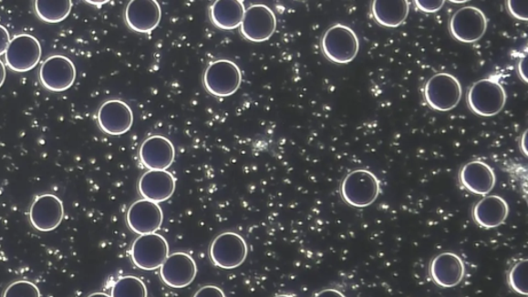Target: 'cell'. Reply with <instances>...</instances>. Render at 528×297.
Masks as SVG:
<instances>
[{
    "label": "cell",
    "mask_w": 528,
    "mask_h": 297,
    "mask_svg": "<svg viewBox=\"0 0 528 297\" xmlns=\"http://www.w3.org/2000/svg\"><path fill=\"white\" fill-rule=\"evenodd\" d=\"M525 67H526V59H525V57H523L522 59V61H520L518 70H519V75H520V77H522V79L523 80V82L527 83Z\"/></svg>",
    "instance_id": "33"
},
{
    "label": "cell",
    "mask_w": 528,
    "mask_h": 297,
    "mask_svg": "<svg viewBox=\"0 0 528 297\" xmlns=\"http://www.w3.org/2000/svg\"><path fill=\"white\" fill-rule=\"evenodd\" d=\"M4 297H41V292L33 282L17 281L5 289Z\"/></svg>",
    "instance_id": "27"
},
{
    "label": "cell",
    "mask_w": 528,
    "mask_h": 297,
    "mask_svg": "<svg viewBox=\"0 0 528 297\" xmlns=\"http://www.w3.org/2000/svg\"><path fill=\"white\" fill-rule=\"evenodd\" d=\"M321 50L334 64H350L359 52L357 35L352 28L344 25L330 26L322 36Z\"/></svg>",
    "instance_id": "2"
},
{
    "label": "cell",
    "mask_w": 528,
    "mask_h": 297,
    "mask_svg": "<svg viewBox=\"0 0 528 297\" xmlns=\"http://www.w3.org/2000/svg\"><path fill=\"white\" fill-rule=\"evenodd\" d=\"M170 255V246L159 233L144 234L133 241L131 260L136 267L144 271L161 268Z\"/></svg>",
    "instance_id": "7"
},
{
    "label": "cell",
    "mask_w": 528,
    "mask_h": 297,
    "mask_svg": "<svg viewBox=\"0 0 528 297\" xmlns=\"http://www.w3.org/2000/svg\"><path fill=\"white\" fill-rule=\"evenodd\" d=\"M73 4L69 0L66 2H42L36 0L35 9L39 17L45 22L59 23L68 17L72 11Z\"/></svg>",
    "instance_id": "24"
},
{
    "label": "cell",
    "mask_w": 528,
    "mask_h": 297,
    "mask_svg": "<svg viewBox=\"0 0 528 297\" xmlns=\"http://www.w3.org/2000/svg\"><path fill=\"white\" fill-rule=\"evenodd\" d=\"M246 7L240 0H223L210 7L212 25L223 30H233L242 25Z\"/></svg>",
    "instance_id": "22"
},
{
    "label": "cell",
    "mask_w": 528,
    "mask_h": 297,
    "mask_svg": "<svg viewBox=\"0 0 528 297\" xmlns=\"http://www.w3.org/2000/svg\"><path fill=\"white\" fill-rule=\"evenodd\" d=\"M488 20L476 6H464L457 10L449 22V30L457 42L475 44L486 34Z\"/></svg>",
    "instance_id": "6"
},
{
    "label": "cell",
    "mask_w": 528,
    "mask_h": 297,
    "mask_svg": "<svg viewBox=\"0 0 528 297\" xmlns=\"http://www.w3.org/2000/svg\"><path fill=\"white\" fill-rule=\"evenodd\" d=\"M444 4L445 3L442 2V0H439V2H430V0H417V2H415L417 9L424 13H437L442 9Z\"/></svg>",
    "instance_id": "29"
},
{
    "label": "cell",
    "mask_w": 528,
    "mask_h": 297,
    "mask_svg": "<svg viewBox=\"0 0 528 297\" xmlns=\"http://www.w3.org/2000/svg\"><path fill=\"white\" fill-rule=\"evenodd\" d=\"M274 297H295V296H291V295H286V294H282V295H277Z\"/></svg>",
    "instance_id": "36"
},
{
    "label": "cell",
    "mask_w": 528,
    "mask_h": 297,
    "mask_svg": "<svg viewBox=\"0 0 528 297\" xmlns=\"http://www.w3.org/2000/svg\"><path fill=\"white\" fill-rule=\"evenodd\" d=\"M381 185L372 171L357 169L344 179L341 186L343 200L354 208H367L379 198Z\"/></svg>",
    "instance_id": "3"
},
{
    "label": "cell",
    "mask_w": 528,
    "mask_h": 297,
    "mask_svg": "<svg viewBox=\"0 0 528 297\" xmlns=\"http://www.w3.org/2000/svg\"><path fill=\"white\" fill-rule=\"evenodd\" d=\"M509 216V206L499 195H486L472 210L475 222L484 229H495L502 225Z\"/></svg>",
    "instance_id": "21"
},
{
    "label": "cell",
    "mask_w": 528,
    "mask_h": 297,
    "mask_svg": "<svg viewBox=\"0 0 528 297\" xmlns=\"http://www.w3.org/2000/svg\"><path fill=\"white\" fill-rule=\"evenodd\" d=\"M241 33L252 43L269 41L277 29V17L271 7L265 5H254L243 15Z\"/></svg>",
    "instance_id": "9"
},
{
    "label": "cell",
    "mask_w": 528,
    "mask_h": 297,
    "mask_svg": "<svg viewBox=\"0 0 528 297\" xmlns=\"http://www.w3.org/2000/svg\"><path fill=\"white\" fill-rule=\"evenodd\" d=\"M193 297H226L224 292L217 286H204L197 291Z\"/></svg>",
    "instance_id": "30"
},
{
    "label": "cell",
    "mask_w": 528,
    "mask_h": 297,
    "mask_svg": "<svg viewBox=\"0 0 528 297\" xmlns=\"http://www.w3.org/2000/svg\"><path fill=\"white\" fill-rule=\"evenodd\" d=\"M126 219L133 232L144 236V234L156 233L161 229L163 212L159 203L140 200L132 203Z\"/></svg>",
    "instance_id": "14"
},
{
    "label": "cell",
    "mask_w": 528,
    "mask_h": 297,
    "mask_svg": "<svg viewBox=\"0 0 528 297\" xmlns=\"http://www.w3.org/2000/svg\"><path fill=\"white\" fill-rule=\"evenodd\" d=\"M243 76L238 65L228 59L211 62L203 74L204 88L216 97H228L241 87Z\"/></svg>",
    "instance_id": "4"
},
{
    "label": "cell",
    "mask_w": 528,
    "mask_h": 297,
    "mask_svg": "<svg viewBox=\"0 0 528 297\" xmlns=\"http://www.w3.org/2000/svg\"><path fill=\"white\" fill-rule=\"evenodd\" d=\"M139 190L144 200L167 201L176 190V179L168 170H148L140 179Z\"/></svg>",
    "instance_id": "19"
},
{
    "label": "cell",
    "mask_w": 528,
    "mask_h": 297,
    "mask_svg": "<svg viewBox=\"0 0 528 297\" xmlns=\"http://www.w3.org/2000/svg\"><path fill=\"white\" fill-rule=\"evenodd\" d=\"M409 13V2H374L372 14L378 25L388 27H399L408 18Z\"/></svg>",
    "instance_id": "23"
},
{
    "label": "cell",
    "mask_w": 528,
    "mask_h": 297,
    "mask_svg": "<svg viewBox=\"0 0 528 297\" xmlns=\"http://www.w3.org/2000/svg\"><path fill=\"white\" fill-rule=\"evenodd\" d=\"M424 98L435 111L449 112L461 103V84L453 75L440 73L425 84Z\"/></svg>",
    "instance_id": "5"
},
{
    "label": "cell",
    "mask_w": 528,
    "mask_h": 297,
    "mask_svg": "<svg viewBox=\"0 0 528 297\" xmlns=\"http://www.w3.org/2000/svg\"><path fill=\"white\" fill-rule=\"evenodd\" d=\"M65 217L62 201L53 194H43L31 205L29 218L38 231L50 232L58 228Z\"/></svg>",
    "instance_id": "13"
},
{
    "label": "cell",
    "mask_w": 528,
    "mask_h": 297,
    "mask_svg": "<svg viewBox=\"0 0 528 297\" xmlns=\"http://www.w3.org/2000/svg\"><path fill=\"white\" fill-rule=\"evenodd\" d=\"M460 182L471 193L486 197L495 187L496 176L484 161L472 160L461 168Z\"/></svg>",
    "instance_id": "18"
},
{
    "label": "cell",
    "mask_w": 528,
    "mask_h": 297,
    "mask_svg": "<svg viewBox=\"0 0 528 297\" xmlns=\"http://www.w3.org/2000/svg\"><path fill=\"white\" fill-rule=\"evenodd\" d=\"M162 18L161 6L155 0L130 2L125 10V21L133 31L139 34L152 33Z\"/></svg>",
    "instance_id": "17"
},
{
    "label": "cell",
    "mask_w": 528,
    "mask_h": 297,
    "mask_svg": "<svg viewBox=\"0 0 528 297\" xmlns=\"http://www.w3.org/2000/svg\"><path fill=\"white\" fill-rule=\"evenodd\" d=\"M11 43V36L9 31L3 26H0V56L3 54H5L7 48H9V45Z\"/></svg>",
    "instance_id": "31"
},
{
    "label": "cell",
    "mask_w": 528,
    "mask_h": 297,
    "mask_svg": "<svg viewBox=\"0 0 528 297\" xmlns=\"http://www.w3.org/2000/svg\"><path fill=\"white\" fill-rule=\"evenodd\" d=\"M42 46L30 35L16 36L5 52L6 65L14 72L26 73L41 61Z\"/></svg>",
    "instance_id": "10"
},
{
    "label": "cell",
    "mask_w": 528,
    "mask_h": 297,
    "mask_svg": "<svg viewBox=\"0 0 528 297\" xmlns=\"http://www.w3.org/2000/svg\"><path fill=\"white\" fill-rule=\"evenodd\" d=\"M464 272V263L454 253H442L433 258L430 275L435 283L443 288H452L461 284Z\"/></svg>",
    "instance_id": "20"
},
{
    "label": "cell",
    "mask_w": 528,
    "mask_h": 297,
    "mask_svg": "<svg viewBox=\"0 0 528 297\" xmlns=\"http://www.w3.org/2000/svg\"><path fill=\"white\" fill-rule=\"evenodd\" d=\"M175 158V147L161 136L148 138L140 148V162L149 170H168Z\"/></svg>",
    "instance_id": "16"
},
{
    "label": "cell",
    "mask_w": 528,
    "mask_h": 297,
    "mask_svg": "<svg viewBox=\"0 0 528 297\" xmlns=\"http://www.w3.org/2000/svg\"><path fill=\"white\" fill-rule=\"evenodd\" d=\"M112 297H148V291L143 281L137 277L128 276L117 281L112 288Z\"/></svg>",
    "instance_id": "25"
},
{
    "label": "cell",
    "mask_w": 528,
    "mask_h": 297,
    "mask_svg": "<svg viewBox=\"0 0 528 297\" xmlns=\"http://www.w3.org/2000/svg\"><path fill=\"white\" fill-rule=\"evenodd\" d=\"M467 103L472 113L480 117L499 115L507 103V93L494 77L479 80L468 91Z\"/></svg>",
    "instance_id": "1"
},
{
    "label": "cell",
    "mask_w": 528,
    "mask_h": 297,
    "mask_svg": "<svg viewBox=\"0 0 528 297\" xmlns=\"http://www.w3.org/2000/svg\"><path fill=\"white\" fill-rule=\"evenodd\" d=\"M87 297H112V296H109V294L104 293V292H96V293H92Z\"/></svg>",
    "instance_id": "35"
},
{
    "label": "cell",
    "mask_w": 528,
    "mask_h": 297,
    "mask_svg": "<svg viewBox=\"0 0 528 297\" xmlns=\"http://www.w3.org/2000/svg\"><path fill=\"white\" fill-rule=\"evenodd\" d=\"M315 297H346L342 292L336 291V289H326V291H322Z\"/></svg>",
    "instance_id": "32"
},
{
    "label": "cell",
    "mask_w": 528,
    "mask_h": 297,
    "mask_svg": "<svg viewBox=\"0 0 528 297\" xmlns=\"http://www.w3.org/2000/svg\"><path fill=\"white\" fill-rule=\"evenodd\" d=\"M507 9L512 15L517 20L527 21L528 4L527 2H507Z\"/></svg>",
    "instance_id": "28"
},
{
    "label": "cell",
    "mask_w": 528,
    "mask_h": 297,
    "mask_svg": "<svg viewBox=\"0 0 528 297\" xmlns=\"http://www.w3.org/2000/svg\"><path fill=\"white\" fill-rule=\"evenodd\" d=\"M196 273L197 268L193 258L182 252L169 255L160 268L163 282L176 289L191 285L196 278Z\"/></svg>",
    "instance_id": "15"
},
{
    "label": "cell",
    "mask_w": 528,
    "mask_h": 297,
    "mask_svg": "<svg viewBox=\"0 0 528 297\" xmlns=\"http://www.w3.org/2000/svg\"><path fill=\"white\" fill-rule=\"evenodd\" d=\"M5 77H6V69L4 65V62L0 60V88L3 87V85L5 81Z\"/></svg>",
    "instance_id": "34"
},
{
    "label": "cell",
    "mask_w": 528,
    "mask_h": 297,
    "mask_svg": "<svg viewBox=\"0 0 528 297\" xmlns=\"http://www.w3.org/2000/svg\"><path fill=\"white\" fill-rule=\"evenodd\" d=\"M76 77L74 62L63 55H54L46 59L39 69V79L44 87L52 92L67 91L72 87Z\"/></svg>",
    "instance_id": "11"
},
{
    "label": "cell",
    "mask_w": 528,
    "mask_h": 297,
    "mask_svg": "<svg viewBox=\"0 0 528 297\" xmlns=\"http://www.w3.org/2000/svg\"><path fill=\"white\" fill-rule=\"evenodd\" d=\"M98 121L105 134L114 137L123 136L132 128V109L120 99L108 100L98 109Z\"/></svg>",
    "instance_id": "12"
},
{
    "label": "cell",
    "mask_w": 528,
    "mask_h": 297,
    "mask_svg": "<svg viewBox=\"0 0 528 297\" xmlns=\"http://www.w3.org/2000/svg\"><path fill=\"white\" fill-rule=\"evenodd\" d=\"M248 255L246 241L235 232H223L212 241L210 256L218 268L233 270L245 262Z\"/></svg>",
    "instance_id": "8"
},
{
    "label": "cell",
    "mask_w": 528,
    "mask_h": 297,
    "mask_svg": "<svg viewBox=\"0 0 528 297\" xmlns=\"http://www.w3.org/2000/svg\"><path fill=\"white\" fill-rule=\"evenodd\" d=\"M509 285L519 294L527 295V260L519 261L509 272Z\"/></svg>",
    "instance_id": "26"
}]
</instances>
